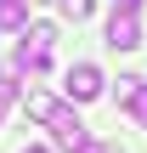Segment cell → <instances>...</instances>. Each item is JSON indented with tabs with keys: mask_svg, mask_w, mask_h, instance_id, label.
I'll return each instance as SVG.
<instances>
[{
	"mask_svg": "<svg viewBox=\"0 0 147 153\" xmlns=\"http://www.w3.org/2000/svg\"><path fill=\"white\" fill-rule=\"evenodd\" d=\"M51 45H57V23H34V28L23 34L17 57H11V68H17V74H45V68H51Z\"/></svg>",
	"mask_w": 147,
	"mask_h": 153,
	"instance_id": "6da1fadb",
	"label": "cell"
},
{
	"mask_svg": "<svg viewBox=\"0 0 147 153\" xmlns=\"http://www.w3.org/2000/svg\"><path fill=\"white\" fill-rule=\"evenodd\" d=\"M45 125H51V142H57V148H68V153H79L85 142H91V136H85V125H79V114H74V108H62V102H57V114H51Z\"/></svg>",
	"mask_w": 147,
	"mask_h": 153,
	"instance_id": "7a4b0ae2",
	"label": "cell"
},
{
	"mask_svg": "<svg viewBox=\"0 0 147 153\" xmlns=\"http://www.w3.org/2000/svg\"><path fill=\"white\" fill-rule=\"evenodd\" d=\"M62 91H68L74 102L102 97V68H96V62H74V68H68V79H62Z\"/></svg>",
	"mask_w": 147,
	"mask_h": 153,
	"instance_id": "3957f363",
	"label": "cell"
},
{
	"mask_svg": "<svg viewBox=\"0 0 147 153\" xmlns=\"http://www.w3.org/2000/svg\"><path fill=\"white\" fill-rule=\"evenodd\" d=\"M108 45H113V51H136V45H142V28H136V17L113 11V17H108Z\"/></svg>",
	"mask_w": 147,
	"mask_h": 153,
	"instance_id": "277c9868",
	"label": "cell"
},
{
	"mask_svg": "<svg viewBox=\"0 0 147 153\" xmlns=\"http://www.w3.org/2000/svg\"><path fill=\"white\" fill-rule=\"evenodd\" d=\"M0 28H28V0H0Z\"/></svg>",
	"mask_w": 147,
	"mask_h": 153,
	"instance_id": "5b68a950",
	"label": "cell"
},
{
	"mask_svg": "<svg viewBox=\"0 0 147 153\" xmlns=\"http://www.w3.org/2000/svg\"><path fill=\"white\" fill-rule=\"evenodd\" d=\"M142 91H147V79H142V74H125L113 97H119V108H136V102H142Z\"/></svg>",
	"mask_w": 147,
	"mask_h": 153,
	"instance_id": "8992f818",
	"label": "cell"
},
{
	"mask_svg": "<svg viewBox=\"0 0 147 153\" xmlns=\"http://www.w3.org/2000/svg\"><path fill=\"white\" fill-rule=\"evenodd\" d=\"M17 97H23V74L11 62H0V102H17Z\"/></svg>",
	"mask_w": 147,
	"mask_h": 153,
	"instance_id": "52a82bcc",
	"label": "cell"
},
{
	"mask_svg": "<svg viewBox=\"0 0 147 153\" xmlns=\"http://www.w3.org/2000/svg\"><path fill=\"white\" fill-rule=\"evenodd\" d=\"M23 108H28V119H40V125L57 114V102H51V97H40V91H34V97H23Z\"/></svg>",
	"mask_w": 147,
	"mask_h": 153,
	"instance_id": "ba28073f",
	"label": "cell"
},
{
	"mask_svg": "<svg viewBox=\"0 0 147 153\" xmlns=\"http://www.w3.org/2000/svg\"><path fill=\"white\" fill-rule=\"evenodd\" d=\"M91 6H96V0H62V17L79 23V17H91Z\"/></svg>",
	"mask_w": 147,
	"mask_h": 153,
	"instance_id": "9c48e42d",
	"label": "cell"
},
{
	"mask_svg": "<svg viewBox=\"0 0 147 153\" xmlns=\"http://www.w3.org/2000/svg\"><path fill=\"white\" fill-rule=\"evenodd\" d=\"M130 114H136V125H142V131H147V91H142V102H136Z\"/></svg>",
	"mask_w": 147,
	"mask_h": 153,
	"instance_id": "30bf717a",
	"label": "cell"
},
{
	"mask_svg": "<svg viewBox=\"0 0 147 153\" xmlns=\"http://www.w3.org/2000/svg\"><path fill=\"white\" fill-rule=\"evenodd\" d=\"M79 153H108V148H102V142H85V148H79Z\"/></svg>",
	"mask_w": 147,
	"mask_h": 153,
	"instance_id": "8fae6325",
	"label": "cell"
},
{
	"mask_svg": "<svg viewBox=\"0 0 147 153\" xmlns=\"http://www.w3.org/2000/svg\"><path fill=\"white\" fill-rule=\"evenodd\" d=\"M23 153H51V148H40V142H28V148H23Z\"/></svg>",
	"mask_w": 147,
	"mask_h": 153,
	"instance_id": "7c38bea8",
	"label": "cell"
}]
</instances>
